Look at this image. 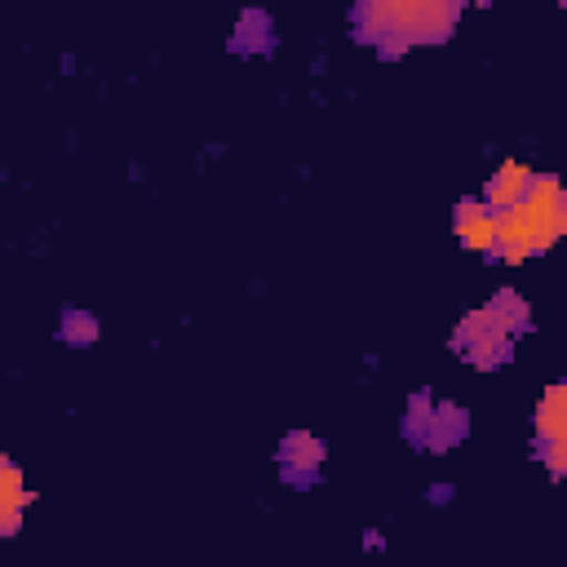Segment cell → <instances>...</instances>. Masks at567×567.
Instances as JSON below:
<instances>
[{"mask_svg":"<svg viewBox=\"0 0 567 567\" xmlns=\"http://www.w3.org/2000/svg\"><path fill=\"white\" fill-rule=\"evenodd\" d=\"M567 230V190L554 173H532V186L509 208H496V244L492 252L505 266H518L545 252Z\"/></svg>","mask_w":567,"mask_h":567,"instance_id":"obj_1","label":"cell"},{"mask_svg":"<svg viewBox=\"0 0 567 567\" xmlns=\"http://www.w3.org/2000/svg\"><path fill=\"white\" fill-rule=\"evenodd\" d=\"M461 4L465 0H359V22L385 53H403L408 44L443 40Z\"/></svg>","mask_w":567,"mask_h":567,"instance_id":"obj_2","label":"cell"},{"mask_svg":"<svg viewBox=\"0 0 567 567\" xmlns=\"http://www.w3.org/2000/svg\"><path fill=\"white\" fill-rule=\"evenodd\" d=\"M527 323V301L518 292H496L487 306L470 310L452 337V346L461 350V359H470L474 368H496L509 354V337Z\"/></svg>","mask_w":567,"mask_h":567,"instance_id":"obj_3","label":"cell"},{"mask_svg":"<svg viewBox=\"0 0 567 567\" xmlns=\"http://www.w3.org/2000/svg\"><path fill=\"white\" fill-rule=\"evenodd\" d=\"M452 226H456V235H461L465 248L492 252V244H496V213H492L483 199H461Z\"/></svg>","mask_w":567,"mask_h":567,"instance_id":"obj_4","label":"cell"},{"mask_svg":"<svg viewBox=\"0 0 567 567\" xmlns=\"http://www.w3.org/2000/svg\"><path fill=\"white\" fill-rule=\"evenodd\" d=\"M27 501H31V492H27L22 470H18L9 456H0V536H13V532L22 527Z\"/></svg>","mask_w":567,"mask_h":567,"instance_id":"obj_5","label":"cell"},{"mask_svg":"<svg viewBox=\"0 0 567 567\" xmlns=\"http://www.w3.org/2000/svg\"><path fill=\"white\" fill-rule=\"evenodd\" d=\"M527 186H532V168L523 164V159H505L496 173H492V182H487V190H483V204L496 213V208H509L514 199H523L527 195Z\"/></svg>","mask_w":567,"mask_h":567,"instance_id":"obj_6","label":"cell"},{"mask_svg":"<svg viewBox=\"0 0 567 567\" xmlns=\"http://www.w3.org/2000/svg\"><path fill=\"white\" fill-rule=\"evenodd\" d=\"M536 434L540 443H567V385H549L536 403Z\"/></svg>","mask_w":567,"mask_h":567,"instance_id":"obj_7","label":"cell"},{"mask_svg":"<svg viewBox=\"0 0 567 567\" xmlns=\"http://www.w3.org/2000/svg\"><path fill=\"white\" fill-rule=\"evenodd\" d=\"M319 461H323V443L315 434H301L297 430V434L284 439V465L288 470H315Z\"/></svg>","mask_w":567,"mask_h":567,"instance_id":"obj_8","label":"cell"},{"mask_svg":"<svg viewBox=\"0 0 567 567\" xmlns=\"http://www.w3.org/2000/svg\"><path fill=\"white\" fill-rule=\"evenodd\" d=\"M62 337H66V341H75V346H84V341H93V337H97V323H93V315H84V310H66V323H62Z\"/></svg>","mask_w":567,"mask_h":567,"instance_id":"obj_9","label":"cell"},{"mask_svg":"<svg viewBox=\"0 0 567 567\" xmlns=\"http://www.w3.org/2000/svg\"><path fill=\"white\" fill-rule=\"evenodd\" d=\"M545 465H549L554 478H563V470H567V443H545Z\"/></svg>","mask_w":567,"mask_h":567,"instance_id":"obj_10","label":"cell"},{"mask_svg":"<svg viewBox=\"0 0 567 567\" xmlns=\"http://www.w3.org/2000/svg\"><path fill=\"white\" fill-rule=\"evenodd\" d=\"M474 4H487V0H474Z\"/></svg>","mask_w":567,"mask_h":567,"instance_id":"obj_11","label":"cell"}]
</instances>
